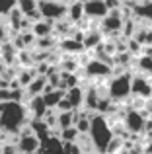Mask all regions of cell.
I'll return each mask as SVG.
<instances>
[{"mask_svg":"<svg viewBox=\"0 0 152 154\" xmlns=\"http://www.w3.org/2000/svg\"><path fill=\"white\" fill-rule=\"evenodd\" d=\"M78 131H76V127H68V129H62V131H59V139L62 140V143H76L78 140Z\"/></svg>","mask_w":152,"mask_h":154,"instance_id":"7402d4cb","label":"cell"},{"mask_svg":"<svg viewBox=\"0 0 152 154\" xmlns=\"http://www.w3.org/2000/svg\"><path fill=\"white\" fill-rule=\"evenodd\" d=\"M142 55H146V57L152 59V47H142Z\"/></svg>","mask_w":152,"mask_h":154,"instance_id":"f1b7e54d","label":"cell"},{"mask_svg":"<svg viewBox=\"0 0 152 154\" xmlns=\"http://www.w3.org/2000/svg\"><path fill=\"white\" fill-rule=\"evenodd\" d=\"M37 10L43 20L55 23V22H61V20L66 18L68 6L62 4L61 0H37Z\"/></svg>","mask_w":152,"mask_h":154,"instance_id":"277c9868","label":"cell"},{"mask_svg":"<svg viewBox=\"0 0 152 154\" xmlns=\"http://www.w3.org/2000/svg\"><path fill=\"white\" fill-rule=\"evenodd\" d=\"M111 66H113V64H105L98 59H92L84 64V74H86L88 78H90V76L92 78H107V76L111 74Z\"/></svg>","mask_w":152,"mask_h":154,"instance_id":"52a82bcc","label":"cell"},{"mask_svg":"<svg viewBox=\"0 0 152 154\" xmlns=\"http://www.w3.org/2000/svg\"><path fill=\"white\" fill-rule=\"evenodd\" d=\"M57 127H59V131H62V129H68V127H74V115H72V111L59 113Z\"/></svg>","mask_w":152,"mask_h":154,"instance_id":"44dd1931","label":"cell"},{"mask_svg":"<svg viewBox=\"0 0 152 154\" xmlns=\"http://www.w3.org/2000/svg\"><path fill=\"white\" fill-rule=\"evenodd\" d=\"M41 154H65L62 140L59 137H49L47 140L41 143Z\"/></svg>","mask_w":152,"mask_h":154,"instance_id":"7c38bea8","label":"cell"},{"mask_svg":"<svg viewBox=\"0 0 152 154\" xmlns=\"http://www.w3.org/2000/svg\"><path fill=\"white\" fill-rule=\"evenodd\" d=\"M84 96H86V90H84L82 86L72 88V90L66 92V100L70 102L72 109H82V105H84Z\"/></svg>","mask_w":152,"mask_h":154,"instance_id":"ac0fdd59","label":"cell"},{"mask_svg":"<svg viewBox=\"0 0 152 154\" xmlns=\"http://www.w3.org/2000/svg\"><path fill=\"white\" fill-rule=\"evenodd\" d=\"M76 2H82V4H88V2H92V0H76Z\"/></svg>","mask_w":152,"mask_h":154,"instance_id":"4dcf8cb0","label":"cell"},{"mask_svg":"<svg viewBox=\"0 0 152 154\" xmlns=\"http://www.w3.org/2000/svg\"><path fill=\"white\" fill-rule=\"evenodd\" d=\"M144 154H152V140L144 143Z\"/></svg>","mask_w":152,"mask_h":154,"instance_id":"83f0119b","label":"cell"},{"mask_svg":"<svg viewBox=\"0 0 152 154\" xmlns=\"http://www.w3.org/2000/svg\"><path fill=\"white\" fill-rule=\"evenodd\" d=\"M90 143L94 146L96 154H107V148H109L111 140L115 139L113 137V129H111L107 117L99 115V113H94L92 115V127H90Z\"/></svg>","mask_w":152,"mask_h":154,"instance_id":"7a4b0ae2","label":"cell"},{"mask_svg":"<svg viewBox=\"0 0 152 154\" xmlns=\"http://www.w3.org/2000/svg\"><path fill=\"white\" fill-rule=\"evenodd\" d=\"M131 96H135L138 100H150L152 98L150 80L142 74H133V80H131Z\"/></svg>","mask_w":152,"mask_h":154,"instance_id":"8992f818","label":"cell"},{"mask_svg":"<svg viewBox=\"0 0 152 154\" xmlns=\"http://www.w3.org/2000/svg\"><path fill=\"white\" fill-rule=\"evenodd\" d=\"M61 2H62V4H66V6H68V4H72L74 0H61Z\"/></svg>","mask_w":152,"mask_h":154,"instance_id":"f546056e","label":"cell"},{"mask_svg":"<svg viewBox=\"0 0 152 154\" xmlns=\"http://www.w3.org/2000/svg\"><path fill=\"white\" fill-rule=\"evenodd\" d=\"M148 80H150V88H152V78H148Z\"/></svg>","mask_w":152,"mask_h":154,"instance_id":"1f68e13d","label":"cell"},{"mask_svg":"<svg viewBox=\"0 0 152 154\" xmlns=\"http://www.w3.org/2000/svg\"><path fill=\"white\" fill-rule=\"evenodd\" d=\"M131 80L133 74L129 72H121V74L113 76L107 84V98L115 103H123L125 100L131 98Z\"/></svg>","mask_w":152,"mask_h":154,"instance_id":"3957f363","label":"cell"},{"mask_svg":"<svg viewBox=\"0 0 152 154\" xmlns=\"http://www.w3.org/2000/svg\"><path fill=\"white\" fill-rule=\"evenodd\" d=\"M123 23H125V20L121 16V10L109 12L102 20V33H119L123 29Z\"/></svg>","mask_w":152,"mask_h":154,"instance_id":"9c48e42d","label":"cell"},{"mask_svg":"<svg viewBox=\"0 0 152 154\" xmlns=\"http://www.w3.org/2000/svg\"><path fill=\"white\" fill-rule=\"evenodd\" d=\"M138 18L152 22V0H142L141 4L137 2V6L133 10V20H138Z\"/></svg>","mask_w":152,"mask_h":154,"instance_id":"5bb4252c","label":"cell"},{"mask_svg":"<svg viewBox=\"0 0 152 154\" xmlns=\"http://www.w3.org/2000/svg\"><path fill=\"white\" fill-rule=\"evenodd\" d=\"M0 152L2 154H18V146H16V143H4V144H0Z\"/></svg>","mask_w":152,"mask_h":154,"instance_id":"cb8c5ba5","label":"cell"},{"mask_svg":"<svg viewBox=\"0 0 152 154\" xmlns=\"http://www.w3.org/2000/svg\"><path fill=\"white\" fill-rule=\"evenodd\" d=\"M18 6V0H0V16H8Z\"/></svg>","mask_w":152,"mask_h":154,"instance_id":"603a6c76","label":"cell"},{"mask_svg":"<svg viewBox=\"0 0 152 154\" xmlns=\"http://www.w3.org/2000/svg\"><path fill=\"white\" fill-rule=\"evenodd\" d=\"M123 125H125V129L133 137L144 133V127H146V115H144V111H142V109L129 107L125 111V115H123Z\"/></svg>","mask_w":152,"mask_h":154,"instance_id":"5b68a950","label":"cell"},{"mask_svg":"<svg viewBox=\"0 0 152 154\" xmlns=\"http://www.w3.org/2000/svg\"><path fill=\"white\" fill-rule=\"evenodd\" d=\"M8 33H12V31H8L6 27L0 23V45H2V43H6V41H10V39H8Z\"/></svg>","mask_w":152,"mask_h":154,"instance_id":"4316f807","label":"cell"},{"mask_svg":"<svg viewBox=\"0 0 152 154\" xmlns=\"http://www.w3.org/2000/svg\"><path fill=\"white\" fill-rule=\"evenodd\" d=\"M137 66H138V74L146 76V78H152V59L146 55H141L137 59Z\"/></svg>","mask_w":152,"mask_h":154,"instance_id":"d6986e66","label":"cell"},{"mask_svg":"<svg viewBox=\"0 0 152 154\" xmlns=\"http://www.w3.org/2000/svg\"><path fill=\"white\" fill-rule=\"evenodd\" d=\"M65 96H66V92H62V90H53V88L47 84V88H45V92H43L41 98H43V102H45L47 109H57L59 102H61Z\"/></svg>","mask_w":152,"mask_h":154,"instance_id":"30bf717a","label":"cell"},{"mask_svg":"<svg viewBox=\"0 0 152 154\" xmlns=\"http://www.w3.org/2000/svg\"><path fill=\"white\" fill-rule=\"evenodd\" d=\"M59 47H61V51L68 53V55H82V53H86L82 43L74 41V39H70V37H65L62 41H59Z\"/></svg>","mask_w":152,"mask_h":154,"instance_id":"9a60e30c","label":"cell"},{"mask_svg":"<svg viewBox=\"0 0 152 154\" xmlns=\"http://www.w3.org/2000/svg\"><path fill=\"white\" fill-rule=\"evenodd\" d=\"M107 14H109V10L105 8L103 0H92V2L84 4V18L90 20V22H96V20L102 22Z\"/></svg>","mask_w":152,"mask_h":154,"instance_id":"ba28073f","label":"cell"},{"mask_svg":"<svg viewBox=\"0 0 152 154\" xmlns=\"http://www.w3.org/2000/svg\"><path fill=\"white\" fill-rule=\"evenodd\" d=\"M119 2H121V4H123V2H125V0H119Z\"/></svg>","mask_w":152,"mask_h":154,"instance_id":"836d02e7","label":"cell"},{"mask_svg":"<svg viewBox=\"0 0 152 154\" xmlns=\"http://www.w3.org/2000/svg\"><path fill=\"white\" fill-rule=\"evenodd\" d=\"M8 102H12V90L2 88L0 90V103H8Z\"/></svg>","mask_w":152,"mask_h":154,"instance_id":"d4e9b609","label":"cell"},{"mask_svg":"<svg viewBox=\"0 0 152 154\" xmlns=\"http://www.w3.org/2000/svg\"><path fill=\"white\" fill-rule=\"evenodd\" d=\"M29 129H31V133L39 139V143H43V140H47L51 137V129L47 127L45 121H35V119L29 121Z\"/></svg>","mask_w":152,"mask_h":154,"instance_id":"2e32d148","label":"cell"},{"mask_svg":"<svg viewBox=\"0 0 152 154\" xmlns=\"http://www.w3.org/2000/svg\"><path fill=\"white\" fill-rule=\"evenodd\" d=\"M18 154H22V152H18Z\"/></svg>","mask_w":152,"mask_h":154,"instance_id":"e575fe53","label":"cell"},{"mask_svg":"<svg viewBox=\"0 0 152 154\" xmlns=\"http://www.w3.org/2000/svg\"><path fill=\"white\" fill-rule=\"evenodd\" d=\"M31 33H33L37 39L51 37V35H55V31H53V23L47 22V20H39V22H35L33 26H31Z\"/></svg>","mask_w":152,"mask_h":154,"instance_id":"4fadbf2b","label":"cell"},{"mask_svg":"<svg viewBox=\"0 0 152 154\" xmlns=\"http://www.w3.org/2000/svg\"><path fill=\"white\" fill-rule=\"evenodd\" d=\"M29 115L23 103L8 102L0 103V133L6 135H20L23 127L29 125Z\"/></svg>","mask_w":152,"mask_h":154,"instance_id":"6da1fadb","label":"cell"},{"mask_svg":"<svg viewBox=\"0 0 152 154\" xmlns=\"http://www.w3.org/2000/svg\"><path fill=\"white\" fill-rule=\"evenodd\" d=\"M105 2V8L109 12H115V10H121V2L119 0H103Z\"/></svg>","mask_w":152,"mask_h":154,"instance_id":"484cf974","label":"cell"},{"mask_svg":"<svg viewBox=\"0 0 152 154\" xmlns=\"http://www.w3.org/2000/svg\"><path fill=\"white\" fill-rule=\"evenodd\" d=\"M103 43V33L102 31H98V29H88L86 31V35H84V41H82V45H84V49L86 51H92V49H98L99 45Z\"/></svg>","mask_w":152,"mask_h":154,"instance_id":"8fae6325","label":"cell"},{"mask_svg":"<svg viewBox=\"0 0 152 154\" xmlns=\"http://www.w3.org/2000/svg\"><path fill=\"white\" fill-rule=\"evenodd\" d=\"M86 154H96V152H86Z\"/></svg>","mask_w":152,"mask_h":154,"instance_id":"d6a6232c","label":"cell"},{"mask_svg":"<svg viewBox=\"0 0 152 154\" xmlns=\"http://www.w3.org/2000/svg\"><path fill=\"white\" fill-rule=\"evenodd\" d=\"M16 8H18L23 14V18H26V16L33 14V12L37 10V0H18V6Z\"/></svg>","mask_w":152,"mask_h":154,"instance_id":"ffe728a7","label":"cell"},{"mask_svg":"<svg viewBox=\"0 0 152 154\" xmlns=\"http://www.w3.org/2000/svg\"><path fill=\"white\" fill-rule=\"evenodd\" d=\"M66 20H68L72 26H76L78 22L84 20V4L82 2H74L68 4V12H66Z\"/></svg>","mask_w":152,"mask_h":154,"instance_id":"e0dca14e","label":"cell"}]
</instances>
